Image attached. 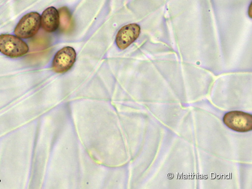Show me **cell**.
<instances>
[{"label":"cell","mask_w":252,"mask_h":189,"mask_svg":"<svg viewBox=\"0 0 252 189\" xmlns=\"http://www.w3.org/2000/svg\"><path fill=\"white\" fill-rule=\"evenodd\" d=\"M29 51L27 44L19 37L11 34L0 35V52L11 58L22 57Z\"/></svg>","instance_id":"cell-1"},{"label":"cell","mask_w":252,"mask_h":189,"mask_svg":"<svg viewBox=\"0 0 252 189\" xmlns=\"http://www.w3.org/2000/svg\"><path fill=\"white\" fill-rule=\"evenodd\" d=\"M41 25L46 32H55L60 25L59 11L54 7L46 9L41 16Z\"/></svg>","instance_id":"cell-6"},{"label":"cell","mask_w":252,"mask_h":189,"mask_svg":"<svg viewBox=\"0 0 252 189\" xmlns=\"http://www.w3.org/2000/svg\"><path fill=\"white\" fill-rule=\"evenodd\" d=\"M140 33V27L133 24L126 25L118 32L116 41L118 47L125 50L129 47L138 38Z\"/></svg>","instance_id":"cell-5"},{"label":"cell","mask_w":252,"mask_h":189,"mask_svg":"<svg viewBox=\"0 0 252 189\" xmlns=\"http://www.w3.org/2000/svg\"><path fill=\"white\" fill-rule=\"evenodd\" d=\"M223 121L229 128L237 132H247L252 129V115L245 112H228L224 115Z\"/></svg>","instance_id":"cell-3"},{"label":"cell","mask_w":252,"mask_h":189,"mask_svg":"<svg viewBox=\"0 0 252 189\" xmlns=\"http://www.w3.org/2000/svg\"><path fill=\"white\" fill-rule=\"evenodd\" d=\"M61 30L65 32L71 31L73 28V19L68 9L63 7L59 10Z\"/></svg>","instance_id":"cell-7"},{"label":"cell","mask_w":252,"mask_h":189,"mask_svg":"<svg viewBox=\"0 0 252 189\" xmlns=\"http://www.w3.org/2000/svg\"><path fill=\"white\" fill-rule=\"evenodd\" d=\"M76 53L71 47H65L59 51L53 62V70L58 73L68 71L74 65L76 61Z\"/></svg>","instance_id":"cell-4"},{"label":"cell","mask_w":252,"mask_h":189,"mask_svg":"<svg viewBox=\"0 0 252 189\" xmlns=\"http://www.w3.org/2000/svg\"><path fill=\"white\" fill-rule=\"evenodd\" d=\"M41 26V17L37 12H31L25 15L16 27L14 33L16 36L24 39L33 37Z\"/></svg>","instance_id":"cell-2"}]
</instances>
